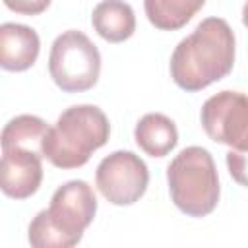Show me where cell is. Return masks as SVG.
<instances>
[{"instance_id":"obj_2","label":"cell","mask_w":248,"mask_h":248,"mask_svg":"<svg viewBox=\"0 0 248 248\" xmlns=\"http://www.w3.org/2000/svg\"><path fill=\"white\" fill-rule=\"evenodd\" d=\"M97 213V198L85 180H68L50 198L48 209L29 223V244L35 248H72Z\"/></svg>"},{"instance_id":"obj_5","label":"cell","mask_w":248,"mask_h":248,"mask_svg":"<svg viewBox=\"0 0 248 248\" xmlns=\"http://www.w3.org/2000/svg\"><path fill=\"white\" fill-rule=\"evenodd\" d=\"M48 74L66 93L87 91L97 83L101 74L99 48L85 33L78 29L64 31L50 46Z\"/></svg>"},{"instance_id":"obj_14","label":"cell","mask_w":248,"mask_h":248,"mask_svg":"<svg viewBox=\"0 0 248 248\" xmlns=\"http://www.w3.org/2000/svg\"><path fill=\"white\" fill-rule=\"evenodd\" d=\"M227 169L234 182L248 188V149H231L227 153Z\"/></svg>"},{"instance_id":"obj_6","label":"cell","mask_w":248,"mask_h":248,"mask_svg":"<svg viewBox=\"0 0 248 248\" xmlns=\"http://www.w3.org/2000/svg\"><path fill=\"white\" fill-rule=\"evenodd\" d=\"M95 184L112 205H132L145 194L149 170L134 151H114L99 163Z\"/></svg>"},{"instance_id":"obj_9","label":"cell","mask_w":248,"mask_h":248,"mask_svg":"<svg viewBox=\"0 0 248 248\" xmlns=\"http://www.w3.org/2000/svg\"><path fill=\"white\" fill-rule=\"evenodd\" d=\"M39 50L41 39L33 27L12 21L0 25V66L4 70H29L37 62Z\"/></svg>"},{"instance_id":"obj_12","label":"cell","mask_w":248,"mask_h":248,"mask_svg":"<svg viewBox=\"0 0 248 248\" xmlns=\"http://www.w3.org/2000/svg\"><path fill=\"white\" fill-rule=\"evenodd\" d=\"M205 0H143L149 23L161 31H176L184 27L202 8Z\"/></svg>"},{"instance_id":"obj_11","label":"cell","mask_w":248,"mask_h":248,"mask_svg":"<svg viewBox=\"0 0 248 248\" xmlns=\"http://www.w3.org/2000/svg\"><path fill=\"white\" fill-rule=\"evenodd\" d=\"M134 138L140 149L145 151L147 155L165 157L176 147L178 130L169 116L161 112H147L138 120Z\"/></svg>"},{"instance_id":"obj_8","label":"cell","mask_w":248,"mask_h":248,"mask_svg":"<svg viewBox=\"0 0 248 248\" xmlns=\"http://www.w3.org/2000/svg\"><path fill=\"white\" fill-rule=\"evenodd\" d=\"M43 153L27 147H2L0 188L8 198L25 200L43 182Z\"/></svg>"},{"instance_id":"obj_3","label":"cell","mask_w":248,"mask_h":248,"mask_svg":"<svg viewBox=\"0 0 248 248\" xmlns=\"http://www.w3.org/2000/svg\"><path fill=\"white\" fill-rule=\"evenodd\" d=\"M110 124L95 105L66 108L43 141V155L58 169L83 167L91 153L108 141Z\"/></svg>"},{"instance_id":"obj_15","label":"cell","mask_w":248,"mask_h":248,"mask_svg":"<svg viewBox=\"0 0 248 248\" xmlns=\"http://www.w3.org/2000/svg\"><path fill=\"white\" fill-rule=\"evenodd\" d=\"M52 0H4L6 8H10L16 14H23V16H39L43 14Z\"/></svg>"},{"instance_id":"obj_4","label":"cell","mask_w":248,"mask_h":248,"mask_svg":"<svg viewBox=\"0 0 248 248\" xmlns=\"http://www.w3.org/2000/svg\"><path fill=\"white\" fill-rule=\"evenodd\" d=\"M167 182L172 203L190 217L209 215L219 202V176L211 153L205 147H184L167 167Z\"/></svg>"},{"instance_id":"obj_13","label":"cell","mask_w":248,"mask_h":248,"mask_svg":"<svg viewBox=\"0 0 248 248\" xmlns=\"http://www.w3.org/2000/svg\"><path fill=\"white\" fill-rule=\"evenodd\" d=\"M48 130L50 126L43 118L35 114H19L4 126L0 143L2 147H27L37 153H43V141Z\"/></svg>"},{"instance_id":"obj_1","label":"cell","mask_w":248,"mask_h":248,"mask_svg":"<svg viewBox=\"0 0 248 248\" xmlns=\"http://www.w3.org/2000/svg\"><path fill=\"white\" fill-rule=\"evenodd\" d=\"M234 64V33L223 17H205L170 56V78L184 91H202L229 76Z\"/></svg>"},{"instance_id":"obj_16","label":"cell","mask_w":248,"mask_h":248,"mask_svg":"<svg viewBox=\"0 0 248 248\" xmlns=\"http://www.w3.org/2000/svg\"><path fill=\"white\" fill-rule=\"evenodd\" d=\"M242 23L248 27V0H246V4H244V8H242Z\"/></svg>"},{"instance_id":"obj_10","label":"cell","mask_w":248,"mask_h":248,"mask_svg":"<svg viewBox=\"0 0 248 248\" xmlns=\"http://www.w3.org/2000/svg\"><path fill=\"white\" fill-rule=\"evenodd\" d=\"M91 23L97 35L108 43H122L136 31V16L124 0H103L93 8Z\"/></svg>"},{"instance_id":"obj_7","label":"cell","mask_w":248,"mask_h":248,"mask_svg":"<svg viewBox=\"0 0 248 248\" xmlns=\"http://www.w3.org/2000/svg\"><path fill=\"white\" fill-rule=\"evenodd\" d=\"M205 134L232 149H248V95L219 91L211 95L200 112Z\"/></svg>"}]
</instances>
